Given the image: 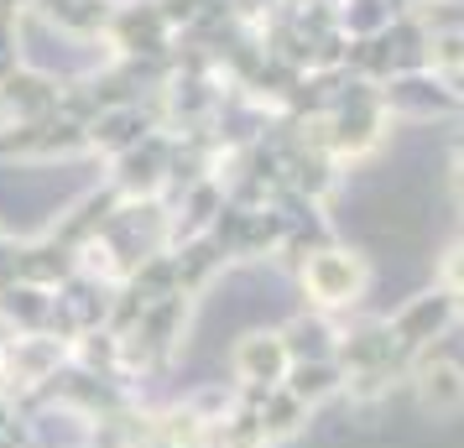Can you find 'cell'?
I'll list each match as a JSON object with an SVG mask.
<instances>
[{"instance_id": "obj_1", "label": "cell", "mask_w": 464, "mask_h": 448, "mask_svg": "<svg viewBox=\"0 0 464 448\" xmlns=\"http://www.w3.org/2000/svg\"><path fill=\"white\" fill-rule=\"evenodd\" d=\"M308 281H314V292L324 302H344L360 287V272L344 266V261H318V266H308Z\"/></svg>"}, {"instance_id": "obj_2", "label": "cell", "mask_w": 464, "mask_h": 448, "mask_svg": "<svg viewBox=\"0 0 464 448\" xmlns=\"http://www.w3.org/2000/svg\"><path fill=\"white\" fill-rule=\"evenodd\" d=\"M240 370H246V376H266V381H276V376H282V370H287V355H282V344H246V349H240Z\"/></svg>"}]
</instances>
